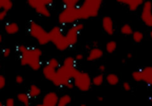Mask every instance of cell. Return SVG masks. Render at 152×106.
<instances>
[{"instance_id": "cell-1", "label": "cell", "mask_w": 152, "mask_h": 106, "mask_svg": "<svg viewBox=\"0 0 152 106\" xmlns=\"http://www.w3.org/2000/svg\"><path fill=\"white\" fill-rule=\"evenodd\" d=\"M77 70V60L75 58L68 56L64 59L62 65L56 70V77L52 83L56 87H66L68 83L73 81Z\"/></svg>"}, {"instance_id": "cell-2", "label": "cell", "mask_w": 152, "mask_h": 106, "mask_svg": "<svg viewBox=\"0 0 152 106\" xmlns=\"http://www.w3.org/2000/svg\"><path fill=\"white\" fill-rule=\"evenodd\" d=\"M42 51L39 48H28L27 51L21 55V65L29 66L33 71H39L42 67Z\"/></svg>"}, {"instance_id": "cell-3", "label": "cell", "mask_w": 152, "mask_h": 106, "mask_svg": "<svg viewBox=\"0 0 152 106\" xmlns=\"http://www.w3.org/2000/svg\"><path fill=\"white\" fill-rule=\"evenodd\" d=\"M102 4V1L101 0H85L79 6L81 19L86 20L96 17L99 15Z\"/></svg>"}, {"instance_id": "cell-4", "label": "cell", "mask_w": 152, "mask_h": 106, "mask_svg": "<svg viewBox=\"0 0 152 106\" xmlns=\"http://www.w3.org/2000/svg\"><path fill=\"white\" fill-rule=\"evenodd\" d=\"M28 32L31 37L37 39V42L40 45H45L50 42L49 32L46 31L42 26L34 21L30 22Z\"/></svg>"}, {"instance_id": "cell-5", "label": "cell", "mask_w": 152, "mask_h": 106, "mask_svg": "<svg viewBox=\"0 0 152 106\" xmlns=\"http://www.w3.org/2000/svg\"><path fill=\"white\" fill-rule=\"evenodd\" d=\"M50 42L53 43L56 48L60 51H64L70 47L66 37L64 35L62 30L59 26H54L49 31Z\"/></svg>"}, {"instance_id": "cell-6", "label": "cell", "mask_w": 152, "mask_h": 106, "mask_svg": "<svg viewBox=\"0 0 152 106\" xmlns=\"http://www.w3.org/2000/svg\"><path fill=\"white\" fill-rule=\"evenodd\" d=\"M80 19L79 6L77 7H64L58 16V21L62 25L75 24Z\"/></svg>"}, {"instance_id": "cell-7", "label": "cell", "mask_w": 152, "mask_h": 106, "mask_svg": "<svg viewBox=\"0 0 152 106\" xmlns=\"http://www.w3.org/2000/svg\"><path fill=\"white\" fill-rule=\"evenodd\" d=\"M73 83L80 91L87 92L91 88L92 78L88 73L77 70L74 76Z\"/></svg>"}, {"instance_id": "cell-8", "label": "cell", "mask_w": 152, "mask_h": 106, "mask_svg": "<svg viewBox=\"0 0 152 106\" xmlns=\"http://www.w3.org/2000/svg\"><path fill=\"white\" fill-rule=\"evenodd\" d=\"M84 28V25L82 23H75L67 31L65 34L67 40L69 43L70 47L75 45L78 41V35L80 31Z\"/></svg>"}, {"instance_id": "cell-9", "label": "cell", "mask_w": 152, "mask_h": 106, "mask_svg": "<svg viewBox=\"0 0 152 106\" xmlns=\"http://www.w3.org/2000/svg\"><path fill=\"white\" fill-rule=\"evenodd\" d=\"M140 18L147 27L152 28V2L151 1H145L144 2Z\"/></svg>"}, {"instance_id": "cell-10", "label": "cell", "mask_w": 152, "mask_h": 106, "mask_svg": "<svg viewBox=\"0 0 152 106\" xmlns=\"http://www.w3.org/2000/svg\"><path fill=\"white\" fill-rule=\"evenodd\" d=\"M59 96L56 93L53 91L48 92L43 96L42 106H57L58 101H59Z\"/></svg>"}, {"instance_id": "cell-11", "label": "cell", "mask_w": 152, "mask_h": 106, "mask_svg": "<svg viewBox=\"0 0 152 106\" xmlns=\"http://www.w3.org/2000/svg\"><path fill=\"white\" fill-rule=\"evenodd\" d=\"M102 26L104 31L108 35L112 36L114 34V22H113V19L110 16H105L102 18Z\"/></svg>"}, {"instance_id": "cell-12", "label": "cell", "mask_w": 152, "mask_h": 106, "mask_svg": "<svg viewBox=\"0 0 152 106\" xmlns=\"http://www.w3.org/2000/svg\"><path fill=\"white\" fill-rule=\"evenodd\" d=\"M53 3V0H45L44 4L38 6V7L35 9L36 13L39 14L40 16H44V17H47V18L50 17L51 13H50V11L49 10V9L48 8V6L51 5Z\"/></svg>"}, {"instance_id": "cell-13", "label": "cell", "mask_w": 152, "mask_h": 106, "mask_svg": "<svg viewBox=\"0 0 152 106\" xmlns=\"http://www.w3.org/2000/svg\"><path fill=\"white\" fill-rule=\"evenodd\" d=\"M117 1L127 6L131 11L137 10L140 6L143 5L145 2L142 0H118Z\"/></svg>"}, {"instance_id": "cell-14", "label": "cell", "mask_w": 152, "mask_h": 106, "mask_svg": "<svg viewBox=\"0 0 152 106\" xmlns=\"http://www.w3.org/2000/svg\"><path fill=\"white\" fill-rule=\"evenodd\" d=\"M103 55L104 52L102 49H100L99 48H92L88 51V54L86 59L89 62H94V61L101 59Z\"/></svg>"}, {"instance_id": "cell-15", "label": "cell", "mask_w": 152, "mask_h": 106, "mask_svg": "<svg viewBox=\"0 0 152 106\" xmlns=\"http://www.w3.org/2000/svg\"><path fill=\"white\" fill-rule=\"evenodd\" d=\"M42 74L46 80L50 82H53L56 77V69L49 66L48 65H46L42 68Z\"/></svg>"}, {"instance_id": "cell-16", "label": "cell", "mask_w": 152, "mask_h": 106, "mask_svg": "<svg viewBox=\"0 0 152 106\" xmlns=\"http://www.w3.org/2000/svg\"><path fill=\"white\" fill-rule=\"evenodd\" d=\"M142 82L148 86H152V66H146L142 69Z\"/></svg>"}, {"instance_id": "cell-17", "label": "cell", "mask_w": 152, "mask_h": 106, "mask_svg": "<svg viewBox=\"0 0 152 106\" xmlns=\"http://www.w3.org/2000/svg\"><path fill=\"white\" fill-rule=\"evenodd\" d=\"M4 31L9 35H14L19 31V26L16 22H8L4 26Z\"/></svg>"}, {"instance_id": "cell-18", "label": "cell", "mask_w": 152, "mask_h": 106, "mask_svg": "<svg viewBox=\"0 0 152 106\" xmlns=\"http://www.w3.org/2000/svg\"><path fill=\"white\" fill-rule=\"evenodd\" d=\"M42 91L40 89V88L39 86H37V85L32 84L30 86L29 90H28V95L31 98H37L41 94Z\"/></svg>"}, {"instance_id": "cell-19", "label": "cell", "mask_w": 152, "mask_h": 106, "mask_svg": "<svg viewBox=\"0 0 152 106\" xmlns=\"http://www.w3.org/2000/svg\"><path fill=\"white\" fill-rule=\"evenodd\" d=\"M105 80H106L107 83L111 86H115L119 84L120 82V78L118 76L114 73H110L105 77Z\"/></svg>"}, {"instance_id": "cell-20", "label": "cell", "mask_w": 152, "mask_h": 106, "mask_svg": "<svg viewBox=\"0 0 152 106\" xmlns=\"http://www.w3.org/2000/svg\"><path fill=\"white\" fill-rule=\"evenodd\" d=\"M18 101L21 103L23 104L25 106H30V102H31V97L29 96L28 94L20 93L16 96Z\"/></svg>"}, {"instance_id": "cell-21", "label": "cell", "mask_w": 152, "mask_h": 106, "mask_svg": "<svg viewBox=\"0 0 152 106\" xmlns=\"http://www.w3.org/2000/svg\"><path fill=\"white\" fill-rule=\"evenodd\" d=\"M71 96L68 94H64L59 98L57 106H68L71 102Z\"/></svg>"}, {"instance_id": "cell-22", "label": "cell", "mask_w": 152, "mask_h": 106, "mask_svg": "<svg viewBox=\"0 0 152 106\" xmlns=\"http://www.w3.org/2000/svg\"><path fill=\"white\" fill-rule=\"evenodd\" d=\"M13 6V1L10 0H0V8L2 10L8 12L12 9Z\"/></svg>"}, {"instance_id": "cell-23", "label": "cell", "mask_w": 152, "mask_h": 106, "mask_svg": "<svg viewBox=\"0 0 152 106\" xmlns=\"http://www.w3.org/2000/svg\"><path fill=\"white\" fill-rule=\"evenodd\" d=\"M120 32H121L122 34L125 36H132L133 34L134 31L132 27L129 24H124L123 26L120 28Z\"/></svg>"}, {"instance_id": "cell-24", "label": "cell", "mask_w": 152, "mask_h": 106, "mask_svg": "<svg viewBox=\"0 0 152 106\" xmlns=\"http://www.w3.org/2000/svg\"><path fill=\"white\" fill-rule=\"evenodd\" d=\"M104 81H105V78L102 74H98V75L95 76L94 77L92 78V84L95 86H101L103 84Z\"/></svg>"}, {"instance_id": "cell-25", "label": "cell", "mask_w": 152, "mask_h": 106, "mask_svg": "<svg viewBox=\"0 0 152 106\" xmlns=\"http://www.w3.org/2000/svg\"><path fill=\"white\" fill-rule=\"evenodd\" d=\"M117 48V44L115 41L111 40L107 42L106 45H105V50H106L108 53H113L115 52V50Z\"/></svg>"}, {"instance_id": "cell-26", "label": "cell", "mask_w": 152, "mask_h": 106, "mask_svg": "<svg viewBox=\"0 0 152 106\" xmlns=\"http://www.w3.org/2000/svg\"><path fill=\"white\" fill-rule=\"evenodd\" d=\"M132 38L133 40L134 41V42L136 43H140L142 41L144 38V35L142 34V32L140 31H134L133 34H132Z\"/></svg>"}, {"instance_id": "cell-27", "label": "cell", "mask_w": 152, "mask_h": 106, "mask_svg": "<svg viewBox=\"0 0 152 106\" xmlns=\"http://www.w3.org/2000/svg\"><path fill=\"white\" fill-rule=\"evenodd\" d=\"M62 3L64 4V7H77L80 1L78 0H63Z\"/></svg>"}, {"instance_id": "cell-28", "label": "cell", "mask_w": 152, "mask_h": 106, "mask_svg": "<svg viewBox=\"0 0 152 106\" xmlns=\"http://www.w3.org/2000/svg\"><path fill=\"white\" fill-rule=\"evenodd\" d=\"M132 79L136 82H142V69L138 70V71H134L132 74Z\"/></svg>"}, {"instance_id": "cell-29", "label": "cell", "mask_w": 152, "mask_h": 106, "mask_svg": "<svg viewBox=\"0 0 152 106\" xmlns=\"http://www.w3.org/2000/svg\"><path fill=\"white\" fill-rule=\"evenodd\" d=\"M47 65H48L49 66L52 67V68H55V69L56 70L61 66L59 62L56 59V58H51L50 59H49L47 62Z\"/></svg>"}, {"instance_id": "cell-30", "label": "cell", "mask_w": 152, "mask_h": 106, "mask_svg": "<svg viewBox=\"0 0 152 106\" xmlns=\"http://www.w3.org/2000/svg\"><path fill=\"white\" fill-rule=\"evenodd\" d=\"M28 49V47H27L26 45H20L17 46V51L20 53V55L23 54L25 52L27 51Z\"/></svg>"}, {"instance_id": "cell-31", "label": "cell", "mask_w": 152, "mask_h": 106, "mask_svg": "<svg viewBox=\"0 0 152 106\" xmlns=\"http://www.w3.org/2000/svg\"><path fill=\"white\" fill-rule=\"evenodd\" d=\"M15 99L13 98L9 97L4 102V106H15Z\"/></svg>"}, {"instance_id": "cell-32", "label": "cell", "mask_w": 152, "mask_h": 106, "mask_svg": "<svg viewBox=\"0 0 152 106\" xmlns=\"http://www.w3.org/2000/svg\"><path fill=\"white\" fill-rule=\"evenodd\" d=\"M6 86V79L3 75H0V89H3Z\"/></svg>"}, {"instance_id": "cell-33", "label": "cell", "mask_w": 152, "mask_h": 106, "mask_svg": "<svg viewBox=\"0 0 152 106\" xmlns=\"http://www.w3.org/2000/svg\"><path fill=\"white\" fill-rule=\"evenodd\" d=\"M123 88L126 91H130L132 90V86L129 82H125L123 83Z\"/></svg>"}, {"instance_id": "cell-34", "label": "cell", "mask_w": 152, "mask_h": 106, "mask_svg": "<svg viewBox=\"0 0 152 106\" xmlns=\"http://www.w3.org/2000/svg\"><path fill=\"white\" fill-rule=\"evenodd\" d=\"M10 53H11V50H10V49L8 48H4V50H2L3 56H4V57H5V58L10 56Z\"/></svg>"}, {"instance_id": "cell-35", "label": "cell", "mask_w": 152, "mask_h": 106, "mask_svg": "<svg viewBox=\"0 0 152 106\" xmlns=\"http://www.w3.org/2000/svg\"><path fill=\"white\" fill-rule=\"evenodd\" d=\"M15 81H16V83H17L18 85L22 84V83H24L23 77H22V76H21V75H17L16 77V78H15Z\"/></svg>"}, {"instance_id": "cell-36", "label": "cell", "mask_w": 152, "mask_h": 106, "mask_svg": "<svg viewBox=\"0 0 152 106\" xmlns=\"http://www.w3.org/2000/svg\"><path fill=\"white\" fill-rule=\"evenodd\" d=\"M7 12L5 11V10H1L0 12V20L3 21L5 19V18L7 17Z\"/></svg>"}, {"instance_id": "cell-37", "label": "cell", "mask_w": 152, "mask_h": 106, "mask_svg": "<svg viewBox=\"0 0 152 106\" xmlns=\"http://www.w3.org/2000/svg\"><path fill=\"white\" fill-rule=\"evenodd\" d=\"M74 58H75V59L77 61H81L83 60V58H84V56H83V53H77Z\"/></svg>"}, {"instance_id": "cell-38", "label": "cell", "mask_w": 152, "mask_h": 106, "mask_svg": "<svg viewBox=\"0 0 152 106\" xmlns=\"http://www.w3.org/2000/svg\"><path fill=\"white\" fill-rule=\"evenodd\" d=\"M99 70L100 72L103 73V72H105V70H106V67H105V65H99Z\"/></svg>"}, {"instance_id": "cell-39", "label": "cell", "mask_w": 152, "mask_h": 106, "mask_svg": "<svg viewBox=\"0 0 152 106\" xmlns=\"http://www.w3.org/2000/svg\"><path fill=\"white\" fill-rule=\"evenodd\" d=\"M92 46H93V48H98V42L94 41L92 43Z\"/></svg>"}, {"instance_id": "cell-40", "label": "cell", "mask_w": 152, "mask_h": 106, "mask_svg": "<svg viewBox=\"0 0 152 106\" xmlns=\"http://www.w3.org/2000/svg\"><path fill=\"white\" fill-rule=\"evenodd\" d=\"M126 57H127L128 59H132V58L133 57V54H132L131 52H129V53H127V56H126Z\"/></svg>"}, {"instance_id": "cell-41", "label": "cell", "mask_w": 152, "mask_h": 106, "mask_svg": "<svg viewBox=\"0 0 152 106\" xmlns=\"http://www.w3.org/2000/svg\"><path fill=\"white\" fill-rule=\"evenodd\" d=\"M97 100L99 101V102H102V101L104 100V98L103 96H99L97 97Z\"/></svg>"}, {"instance_id": "cell-42", "label": "cell", "mask_w": 152, "mask_h": 106, "mask_svg": "<svg viewBox=\"0 0 152 106\" xmlns=\"http://www.w3.org/2000/svg\"><path fill=\"white\" fill-rule=\"evenodd\" d=\"M86 50H88V51H89V50H90L91 48L90 45H86Z\"/></svg>"}, {"instance_id": "cell-43", "label": "cell", "mask_w": 152, "mask_h": 106, "mask_svg": "<svg viewBox=\"0 0 152 106\" xmlns=\"http://www.w3.org/2000/svg\"><path fill=\"white\" fill-rule=\"evenodd\" d=\"M3 41V36L2 34H0V43L2 42Z\"/></svg>"}, {"instance_id": "cell-44", "label": "cell", "mask_w": 152, "mask_h": 106, "mask_svg": "<svg viewBox=\"0 0 152 106\" xmlns=\"http://www.w3.org/2000/svg\"><path fill=\"white\" fill-rule=\"evenodd\" d=\"M149 36H150V38H151V39H152V31H150V33H149Z\"/></svg>"}, {"instance_id": "cell-45", "label": "cell", "mask_w": 152, "mask_h": 106, "mask_svg": "<svg viewBox=\"0 0 152 106\" xmlns=\"http://www.w3.org/2000/svg\"><path fill=\"white\" fill-rule=\"evenodd\" d=\"M0 106H4V103H2V102H1V103H0Z\"/></svg>"}, {"instance_id": "cell-46", "label": "cell", "mask_w": 152, "mask_h": 106, "mask_svg": "<svg viewBox=\"0 0 152 106\" xmlns=\"http://www.w3.org/2000/svg\"><path fill=\"white\" fill-rule=\"evenodd\" d=\"M80 106H87V105H86V104H81Z\"/></svg>"}, {"instance_id": "cell-47", "label": "cell", "mask_w": 152, "mask_h": 106, "mask_svg": "<svg viewBox=\"0 0 152 106\" xmlns=\"http://www.w3.org/2000/svg\"><path fill=\"white\" fill-rule=\"evenodd\" d=\"M123 63H125V62H126V60H125V59H123Z\"/></svg>"}, {"instance_id": "cell-48", "label": "cell", "mask_w": 152, "mask_h": 106, "mask_svg": "<svg viewBox=\"0 0 152 106\" xmlns=\"http://www.w3.org/2000/svg\"><path fill=\"white\" fill-rule=\"evenodd\" d=\"M36 106H42L41 104H38V105H37Z\"/></svg>"}, {"instance_id": "cell-49", "label": "cell", "mask_w": 152, "mask_h": 106, "mask_svg": "<svg viewBox=\"0 0 152 106\" xmlns=\"http://www.w3.org/2000/svg\"><path fill=\"white\" fill-rule=\"evenodd\" d=\"M151 103H152V96H151Z\"/></svg>"}]
</instances>
